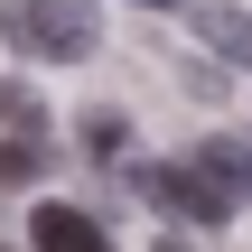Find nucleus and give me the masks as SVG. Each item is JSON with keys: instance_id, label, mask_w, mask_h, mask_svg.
<instances>
[{"instance_id": "obj_7", "label": "nucleus", "mask_w": 252, "mask_h": 252, "mask_svg": "<svg viewBox=\"0 0 252 252\" xmlns=\"http://www.w3.org/2000/svg\"><path fill=\"white\" fill-rule=\"evenodd\" d=\"M84 150H94V159H112V150H131V122H122L112 103H94V112H84Z\"/></svg>"}, {"instance_id": "obj_9", "label": "nucleus", "mask_w": 252, "mask_h": 252, "mask_svg": "<svg viewBox=\"0 0 252 252\" xmlns=\"http://www.w3.org/2000/svg\"><path fill=\"white\" fill-rule=\"evenodd\" d=\"M131 9H187V0H131Z\"/></svg>"}, {"instance_id": "obj_6", "label": "nucleus", "mask_w": 252, "mask_h": 252, "mask_svg": "<svg viewBox=\"0 0 252 252\" xmlns=\"http://www.w3.org/2000/svg\"><path fill=\"white\" fill-rule=\"evenodd\" d=\"M0 131H9V140H37V131H47V103H37V84L0 75Z\"/></svg>"}, {"instance_id": "obj_2", "label": "nucleus", "mask_w": 252, "mask_h": 252, "mask_svg": "<svg viewBox=\"0 0 252 252\" xmlns=\"http://www.w3.org/2000/svg\"><path fill=\"white\" fill-rule=\"evenodd\" d=\"M140 196H150L159 215H187V224H234V206H243V196H234L224 178H206L196 159H150V168H140Z\"/></svg>"}, {"instance_id": "obj_1", "label": "nucleus", "mask_w": 252, "mask_h": 252, "mask_svg": "<svg viewBox=\"0 0 252 252\" xmlns=\"http://www.w3.org/2000/svg\"><path fill=\"white\" fill-rule=\"evenodd\" d=\"M0 37L47 65H84L103 47V19H94V0H0Z\"/></svg>"}, {"instance_id": "obj_5", "label": "nucleus", "mask_w": 252, "mask_h": 252, "mask_svg": "<svg viewBox=\"0 0 252 252\" xmlns=\"http://www.w3.org/2000/svg\"><path fill=\"white\" fill-rule=\"evenodd\" d=\"M196 168L224 178L234 196H252V131H206V140H196Z\"/></svg>"}, {"instance_id": "obj_4", "label": "nucleus", "mask_w": 252, "mask_h": 252, "mask_svg": "<svg viewBox=\"0 0 252 252\" xmlns=\"http://www.w3.org/2000/svg\"><path fill=\"white\" fill-rule=\"evenodd\" d=\"M187 28H196L224 65H252V19L234 9V0H196V9H187Z\"/></svg>"}, {"instance_id": "obj_3", "label": "nucleus", "mask_w": 252, "mask_h": 252, "mask_svg": "<svg viewBox=\"0 0 252 252\" xmlns=\"http://www.w3.org/2000/svg\"><path fill=\"white\" fill-rule=\"evenodd\" d=\"M28 243L37 252H112V234L84 215V206H65V196H47L37 215H28Z\"/></svg>"}, {"instance_id": "obj_8", "label": "nucleus", "mask_w": 252, "mask_h": 252, "mask_svg": "<svg viewBox=\"0 0 252 252\" xmlns=\"http://www.w3.org/2000/svg\"><path fill=\"white\" fill-rule=\"evenodd\" d=\"M0 187H37V140H0Z\"/></svg>"}]
</instances>
